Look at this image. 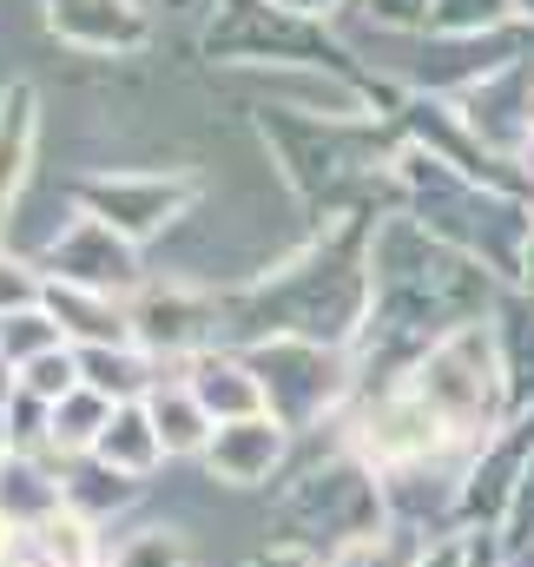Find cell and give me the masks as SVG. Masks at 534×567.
<instances>
[{"label": "cell", "instance_id": "6da1fadb", "mask_svg": "<svg viewBox=\"0 0 534 567\" xmlns=\"http://www.w3.org/2000/svg\"><path fill=\"white\" fill-rule=\"evenodd\" d=\"M86 218H100L106 231H120L126 245L165 231L185 205H192V178H165V172H100L80 185Z\"/></svg>", "mask_w": 534, "mask_h": 567}, {"label": "cell", "instance_id": "7a4b0ae2", "mask_svg": "<svg viewBox=\"0 0 534 567\" xmlns=\"http://www.w3.org/2000/svg\"><path fill=\"white\" fill-rule=\"evenodd\" d=\"M47 33L86 60H133L152 47V0H40Z\"/></svg>", "mask_w": 534, "mask_h": 567}, {"label": "cell", "instance_id": "3957f363", "mask_svg": "<svg viewBox=\"0 0 534 567\" xmlns=\"http://www.w3.org/2000/svg\"><path fill=\"white\" fill-rule=\"evenodd\" d=\"M33 140H40V93L27 80H13L0 93V212L13 205L20 178H27V158H33Z\"/></svg>", "mask_w": 534, "mask_h": 567}, {"label": "cell", "instance_id": "277c9868", "mask_svg": "<svg viewBox=\"0 0 534 567\" xmlns=\"http://www.w3.org/2000/svg\"><path fill=\"white\" fill-rule=\"evenodd\" d=\"M509 27H522V20H515V0H435L422 33L482 40V33H509Z\"/></svg>", "mask_w": 534, "mask_h": 567}, {"label": "cell", "instance_id": "5b68a950", "mask_svg": "<svg viewBox=\"0 0 534 567\" xmlns=\"http://www.w3.org/2000/svg\"><path fill=\"white\" fill-rule=\"evenodd\" d=\"M192 396H198V410H238V416H251L258 403H265V383L258 377H245L238 363H225V357H205L198 363V377H192Z\"/></svg>", "mask_w": 534, "mask_h": 567}, {"label": "cell", "instance_id": "8992f818", "mask_svg": "<svg viewBox=\"0 0 534 567\" xmlns=\"http://www.w3.org/2000/svg\"><path fill=\"white\" fill-rule=\"evenodd\" d=\"M47 303V278L20 258H0V317H20V310H40Z\"/></svg>", "mask_w": 534, "mask_h": 567}, {"label": "cell", "instance_id": "52a82bcc", "mask_svg": "<svg viewBox=\"0 0 534 567\" xmlns=\"http://www.w3.org/2000/svg\"><path fill=\"white\" fill-rule=\"evenodd\" d=\"M429 7H435V0H357V13H363L377 33H422V27H429Z\"/></svg>", "mask_w": 534, "mask_h": 567}, {"label": "cell", "instance_id": "ba28073f", "mask_svg": "<svg viewBox=\"0 0 534 567\" xmlns=\"http://www.w3.org/2000/svg\"><path fill=\"white\" fill-rule=\"evenodd\" d=\"M152 423H158V442H172V449H192L198 442V396H158L152 403Z\"/></svg>", "mask_w": 534, "mask_h": 567}, {"label": "cell", "instance_id": "9c48e42d", "mask_svg": "<svg viewBox=\"0 0 534 567\" xmlns=\"http://www.w3.org/2000/svg\"><path fill=\"white\" fill-rule=\"evenodd\" d=\"M270 7H284V13H297V20H310V27H330V20H343L357 0H270Z\"/></svg>", "mask_w": 534, "mask_h": 567}, {"label": "cell", "instance_id": "30bf717a", "mask_svg": "<svg viewBox=\"0 0 534 567\" xmlns=\"http://www.w3.org/2000/svg\"><path fill=\"white\" fill-rule=\"evenodd\" d=\"M515 20H522V27H534V0H515Z\"/></svg>", "mask_w": 534, "mask_h": 567}]
</instances>
